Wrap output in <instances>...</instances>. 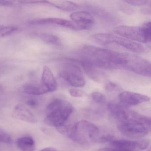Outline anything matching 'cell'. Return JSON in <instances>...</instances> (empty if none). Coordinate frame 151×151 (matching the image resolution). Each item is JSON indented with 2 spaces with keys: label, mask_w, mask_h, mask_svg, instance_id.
<instances>
[{
  "label": "cell",
  "mask_w": 151,
  "mask_h": 151,
  "mask_svg": "<svg viewBox=\"0 0 151 151\" xmlns=\"http://www.w3.org/2000/svg\"><path fill=\"white\" fill-rule=\"evenodd\" d=\"M105 88L109 91H115L118 88V86L115 83L111 82H109L106 83Z\"/></svg>",
  "instance_id": "24"
},
{
  "label": "cell",
  "mask_w": 151,
  "mask_h": 151,
  "mask_svg": "<svg viewBox=\"0 0 151 151\" xmlns=\"http://www.w3.org/2000/svg\"><path fill=\"white\" fill-rule=\"evenodd\" d=\"M72 21L75 23L80 30L90 29L94 25L95 19L90 12L85 11L76 12L70 15Z\"/></svg>",
  "instance_id": "10"
},
{
  "label": "cell",
  "mask_w": 151,
  "mask_h": 151,
  "mask_svg": "<svg viewBox=\"0 0 151 151\" xmlns=\"http://www.w3.org/2000/svg\"><path fill=\"white\" fill-rule=\"evenodd\" d=\"M48 4L52 5L61 10L66 12L73 11L77 10L79 8V6L75 3L68 0L49 1Z\"/></svg>",
  "instance_id": "16"
},
{
  "label": "cell",
  "mask_w": 151,
  "mask_h": 151,
  "mask_svg": "<svg viewBox=\"0 0 151 151\" xmlns=\"http://www.w3.org/2000/svg\"><path fill=\"white\" fill-rule=\"evenodd\" d=\"M41 83L48 92H53L57 88V83L54 76L50 69L46 65L43 67Z\"/></svg>",
  "instance_id": "14"
},
{
  "label": "cell",
  "mask_w": 151,
  "mask_h": 151,
  "mask_svg": "<svg viewBox=\"0 0 151 151\" xmlns=\"http://www.w3.org/2000/svg\"><path fill=\"white\" fill-rule=\"evenodd\" d=\"M38 151H57V150L53 147H47Z\"/></svg>",
  "instance_id": "28"
},
{
  "label": "cell",
  "mask_w": 151,
  "mask_h": 151,
  "mask_svg": "<svg viewBox=\"0 0 151 151\" xmlns=\"http://www.w3.org/2000/svg\"><path fill=\"white\" fill-rule=\"evenodd\" d=\"M118 122L119 131L125 136L130 138L144 137L150 130V118L130 111L127 108Z\"/></svg>",
  "instance_id": "2"
},
{
  "label": "cell",
  "mask_w": 151,
  "mask_h": 151,
  "mask_svg": "<svg viewBox=\"0 0 151 151\" xmlns=\"http://www.w3.org/2000/svg\"><path fill=\"white\" fill-rule=\"evenodd\" d=\"M60 76L67 83L73 87H84L86 84L81 70L73 64L65 65L60 72Z\"/></svg>",
  "instance_id": "7"
},
{
  "label": "cell",
  "mask_w": 151,
  "mask_h": 151,
  "mask_svg": "<svg viewBox=\"0 0 151 151\" xmlns=\"http://www.w3.org/2000/svg\"><path fill=\"white\" fill-rule=\"evenodd\" d=\"M112 147L128 151H143L149 147L150 141L144 139L139 141L127 140H115L110 142Z\"/></svg>",
  "instance_id": "9"
},
{
  "label": "cell",
  "mask_w": 151,
  "mask_h": 151,
  "mask_svg": "<svg viewBox=\"0 0 151 151\" xmlns=\"http://www.w3.org/2000/svg\"><path fill=\"white\" fill-rule=\"evenodd\" d=\"M39 37L40 40L48 44L58 46L61 43L59 38L54 35L44 33L41 34Z\"/></svg>",
  "instance_id": "18"
},
{
  "label": "cell",
  "mask_w": 151,
  "mask_h": 151,
  "mask_svg": "<svg viewBox=\"0 0 151 151\" xmlns=\"http://www.w3.org/2000/svg\"><path fill=\"white\" fill-rule=\"evenodd\" d=\"M82 54V61L94 67L124 70L127 61V54L90 45L83 47Z\"/></svg>",
  "instance_id": "1"
},
{
  "label": "cell",
  "mask_w": 151,
  "mask_h": 151,
  "mask_svg": "<svg viewBox=\"0 0 151 151\" xmlns=\"http://www.w3.org/2000/svg\"><path fill=\"white\" fill-rule=\"evenodd\" d=\"M113 32L121 37L136 42L144 43L151 41L150 21L144 24L142 27L119 26L114 28Z\"/></svg>",
  "instance_id": "5"
},
{
  "label": "cell",
  "mask_w": 151,
  "mask_h": 151,
  "mask_svg": "<svg viewBox=\"0 0 151 151\" xmlns=\"http://www.w3.org/2000/svg\"><path fill=\"white\" fill-rule=\"evenodd\" d=\"M12 115L15 119L28 123H36L38 121L33 114L21 104H19L14 107Z\"/></svg>",
  "instance_id": "13"
},
{
  "label": "cell",
  "mask_w": 151,
  "mask_h": 151,
  "mask_svg": "<svg viewBox=\"0 0 151 151\" xmlns=\"http://www.w3.org/2000/svg\"><path fill=\"white\" fill-rule=\"evenodd\" d=\"M97 151H128L125 150H121L118 148L111 147V148H102L98 150Z\"/></svg>",
  "instance_id": "25"
},
{
  "label": "cell",
  "mask_w": 151,
  "mask_h": 151,
  "mask_svg": "<svg viewBox=\"0 0 151 151\" xmlns=\"http://www.w3.org/2000/svg\"><path fill=\"white\" fill-rule=\"evenodd\" d=\"M12 142L10 135L0 127V143L10 144Z\"/></svg>",
  "instance_id": "19"
},
{
  "label": "cell",
  "mask_w": 151,
  "mask_h": 151,
  "mask_svg": "<svg viewBox=\"0 0 151 151\" xmlns=\"http://www.w3.org/2000/svg\"><path fill=\"white\" fill-rule=\"evenodd\" d=\"M92 99L98 104H104L106 101V98L104 95L98 92H94L91 94Z\"/></svg>",
  "instance_id": "20"
},
{
  "label": "cell",
  "mask_w": 151,
  "mask_h": 151,
  "mask_svg": "<svg viewBox=\"0 0 151 151\" xmlns=\"http://www.w3.org/2000/svg\"><path fill=\"white\" fill-rule=\"evenodd\" d=\"M57 130L73 142L83 145L98 142L102 134L96 125L86 120L80 121L70 128L64 125Z\"/></svg>",
  "instance_id": "3"
},
{
  "label": "cell",
  "mask_w": 151,
  "mask_h": 151,
  "mask_svg": "<svg viewBox=\"0 0 151 151\" xmlns=\"http://www.w3.org/2000/svg\"><path fill=\"white\" fill-rule=\"evenodd\" d=\"M0 5L3 6H12L13 3L7 0H0Z\"/></svg>",
  "instance_id": "27"
},
{
  "label": "cell",
  "mask_w": 151,
  "mask_h": 151,
  "mask_svg": "<svg viewBox=\"0 0 151 151\" xmlns=\"http://www.w3.org/2000/svg\"><path fill=\"white\" fill-rule=\"evenodd\" d=\"M25 93L33 96H40L48 93L41 83H30L26 84L24 87Z\"/></svg>",
  "instance_id": "17"
},
{
  "label": "cell",
  "mask_w": 151,
  "mask_h": 151,
  "mask_svg": "<svg viewBox=\"0 0 151 151\" xmlns=\"http://www.w3.org/2000/svg\"><path fill=\"white\" fill-rule=\"evenodd\" d=\"M119 99L121 104L126 106L137 105L150 100L148 96L129 91L121 92L119 96Z\"/></svg>",
  "instance_id": "11"
},
{
  "label": "cell",
  "mask_w": 151,
  "mask_h": 151,
  "mask_svg": "<svg viewBox=\"0 0 151 151\" xmlns=\"http://www.w3.org/2000/svg\"><path fill=\"white\" fill-rule=\"evenodd\" d=\"M20 3L29 4H48V0H18Z\"/></svg>",
  "instance_id": "22"
},
{
  "label": "cell",
  "mask_w": 151,
  "mask_h": 151,
  "mask_svg": "<svg viewBox=\"0 0 151 151\" xmlns=\"http://www.w3.org/2000/svg\"><path fill=\"white\" fill-rule=\"evenodd\" d=\"M126 70L143 76H151L150 63L135 55L128 54Z\"/></svg>",
  "instance_id": "8"
},
{
  "label": "cell",
  "mask_w": 151,
  "mask_h": 151,
  "mask_svg": "<svg viewBox=\"0 0 151 151\" xmlns=\"http://www.w3.org/2000/svg\"><path fill=\"white\" fill-rule=\"evenodd\" d=\"M16 144L17 147L22 151L35 150V142L31 137H23L18 138L16 141Z\"/></svg>",
  "instance_id": "15"
},
{
  "label": "cell",
  "mask_w": 151,
  "mask_h": 151,
  "mask_svg": "<svg viewBox=\"0 0 151 151\" xmlns=\"http://www.w3.org/2000/svg\"><path fill=\"white\" fill-rule=\"evenodd\" d=\"M92 40L100 45L106 46L115 44L128 50L135 53L144 52V47L139 42H136L122 37L116 36L110 33H98L92 35Z\"/></svg>",
  "instance_id": "6"
},
{
  "label": "cell",
  "mask_w": 151,
  "mask_h": 151,
  "mask_svg": "<svg viewBox=\"0 0 151 151\" xmlns=\"http://www.w3.org/2000/svg\"><path fill=\"white\" fill-rule=\"evenodd\" d=\"M69 93L72 96L74 97H81L83 96L84 93L82 91L74 88H71L69 89Z\"/></svg>",
  "instance_id": "23"
},
{
  "label": "cell",
  "mask_w": 151,
  "mask_h": 151,
  "mask_svg": "<svg viewBox=\"0 0 151 151\" xmlns=\"http://www.w3.org/2000/svg\"><path fill=\"white\" fill-rule=\"evenodd\" d=\"M27 104L29 106L34 108V107H37L38 105V102L36 99H31L28 100Z\"/></svg>",
  "instance_id": "26"
},
{
  "label": "cell",
  "mask_w": 151,
  "mask_h": 151,
  "mask_svg": "<svg viewBox=\"0 0 151 151\" xmlns=\"http://www.w3.org/2000/svg\"><path fill=\"white\" fill-rule=\"evenodd\" d=\"M73 106L69 102L56 99L49 103L46 109L44 122L56 129L64 126L73 111Z\"/></svg>",
  "instance_id": "4"
},
{
  "label": "cell",
  "mask_w": 151,
  "mask_h": 151,
  "mask_svg": "<svg viewBox=\"0 0 151 151\" xmlns=\"http://www.w3.org/2000/svg\"><path fill=\"white\" fill-rule=\"evenodd\" d=\"M124 1L133 6H142L148 3V0H123Z\"/></svg>",
  "instance_id": "21"
},
{
  "label": "cell",
  "mask_w": 151,
  "mask_h": 151,
  "mask_svg": "<svg viewBox=\"0 0 151 151\" xmlns=\"http://www.w3.org/2000/svg\"><path fill=\"white\" fill-rule=\"evenodd\" d=\"M30 24L33 25L54 24L63 27L70 28L75 31H79L77 25L73 21L59 18H46L34 19L30 21Z\"/></svg>",
  "instance_id": "12"
}]
</instances>
